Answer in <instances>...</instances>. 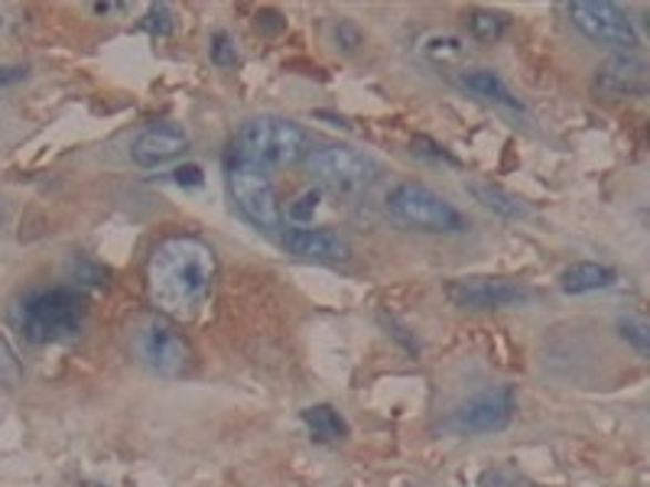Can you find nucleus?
<instances>
[{
  "label": "nucleus",
  "mask_w": 650,
  "mask_h": 487,
  "mask_svg": "<svg viewBox=\"0 0 650 487\" xmlns=\"http://www.w3.org/2000/svg\"><path fill=\"white\" fill-rule=\"evenodd\" d=\"M215 250L193 235H173L153 247L147 263L151 302L166 319H189L215 287Z\"/></svg>",
  "instance_id": "f257e3e1"
},
{
  "label": "nucleus",
  "mask_w": 650,
  "mask_h": 487,
  "mask_svg": "<svg viewBox=\"0 0 650 487\" xmlns=\"http://www.w3.org/2000/svg\"><path fill=\"white\" fill-rule=\"evenodd\" d=\"M13 329L30 344H65L85 329V299L69 287H47L20 296L10 309Z\"/></svg>",
  "instance_id": "f03ea898"
},
{
  "label": "nucleus",
  "mask_w": 650,
  "mask_h": 487,
  "mask_svg": "<svg viewBox=\"0 0 650 487\" xmlns=\"http://www.w3.org/2000/svg\"><path fill=\"white\" fill-rule=\"evenodd\" d=\"M231 149L238 163H250L260 169L293 166L306 163V156L312 153V137L302 124L283 114H257L241 124Z\"/></svg>",
  "instance_id": "7ed1b4c3"
},
{
  "label": "nucleus",
  "mask_w": 650,
  "mask_h": 487,
  "mask_svg": "<svg viewBox=\"0 0 650 487\" xmlns=\"http://www.w3.org/2000/svg\"><path fill=\"white\" fill-rule=\"evenodd\" d=\"M306 173L316 179L319 193H329L336 198H358L378 179V163L364 149H354L349 144H329L306 156Z\"/></svg>",
  "instance_id": "20e7f679"
},
{
  "label": "nucleus",
  "mask_w": 650,
  "mask_h": 487,
  "mask_svg": "<svg viewBox=\"0 0 650 487\" xmlns=\"http://www.w3.org/2000/svg\"><path fill=\"white\" fill-rule=\"evenodd\" d=\"M388 215L403 228L426 231V235H462L468 228L465 215L450 198L420 183H398L388 193Z\"/></svg>",
  "instance_id": "39448f33"
},
{
  "label": "nucleus",
  "mask_w": 650,
  "mask_h": 487,
  "mask_svg": "<svg viewBox=\"0 0 650 487\" xmlns=\"http://www.w3.org/2000/svg\"><path fill=\"white\" fill-rule=\"evenodd\" d=\"M225 186H228L235 208L248 218L257 231L274 235L283 225V208L277 201V189H274L267 169L235 159V163H228Z\"/></svg>",
  "instance_id": "423d86ee"
},
{
  "label": "nucleus",
  "mask_w": 650,
  "mask_h": 487,
  "mask_svg": "<svg viewBox=\"0 0 650 487\" xmlns=\"http://www.w3.org/2000/svg\"><path fill=\"white\" fill-rule=\"evenodd\" d=\"M131 348L137 361L156 377H179L189 364V344L186 339L159 315H147L137 322Z\"/></svg>",
  "instance_id": "0eeeda50"
},
{
  "label": "nucleus",
  "mask_w": 650,
  "mask_h": 487,
  "mask_svg": "<svg viewBox=\"0 0 650 487\" xmlns=\"http://www.w3.org/2000/svg\"><path fill=\"white\" fill-rule=\"evenodd\" d=\"M572 27L589 37L592 43L601 46H615L621 52H634L638 49V30H634V20L618 7V3H608V0H576L566 7Z\"/></svg>",
  "instance_id": "6e6552de"
},
{
  "label": "nucleus",
  "mask_w": 650,
  "mask_h": 487,
  "mask_svg": "<svg viewBox=\"0 0 650 487\" xmlns=\"http://www.w3.org/2000/svg\"><path fill=\"white\" fill-rule=\"evenodd\" d=\"M517 410L514 390L510 387H485L462 400L450 413V429L458 436H492L510 426Z\"/></svg>",
  "instance_id": "1a4fd4ad"
},
{
  "label": "nucleus",
  "mask_w": 650,
  "mask_h": 487,
  "mask_svg": "<svg viewBox=\"0 0 650 487\" xmlns=\"http://www.w3.org/2000/svg\"><path fill=\"white\" fill-rule=\"evenodd\" d=\"M592 89L608 101H628L644 97L650 92L648 62H641L634 52H615L601 59L592 72Z\"/></svg>",
  "instance_id": "9d476101"
},
{
  "label": "nucleus",
  "mask_w": 650,
  "mask_h": 487,
  "mask_svg": "<svg viewBox=\"0 0 650 487\" xmlns=\"http://www.w3.org/2000/svg\"><path fill=\"white\" fill-rule=\"evenodd\" d=\"M452 305L458 309H507V305H520L530 299V292L510 280H495V277H465V280H452L446 287Z\"/></svg>",
  "instance_id": "9b49d317"
},
{
  "label": "nucleus",
  "mask_w": 650,
  "mask_h": 487,
  "mask_svg": "<svg viewBox=\"0 0 650 487\" xmlns=\"http://www.w3.org/2000/svg\"><path fill=\"white\" fill-rule=\"evenodd\" d=\"M186 149H189V134L179 124H173V121H159V124H151L147 131H141L134 137L131 159L141 169H159L169 159L183 156Z\"/></svg>",
  "instance_id": "f8f14e48"
},
{
  "label": "nucleus",
  "mask_w": 650,
  "mask_h": 487,
  "mask_svg": "<svg viewBox=\"0 0 650 487\" xmlns=\"http://www.w3.org/2000/svg\"><path fill=\"white\" fill-rule=\"evenodd\" d=\"M283 250L300 257V260H319V263H349L351 244L329 228H290L283 238Z\"/></svg>",
  "instance_id": "ddd939ff"
},
{
  "label": "nucleus",
  "mask_w": 650,
  "mask_h": 487,
  "mask_svg": "<svg viewBox=\"0 0 650 487\" xmlns=\"http://www.w3.org/2000/svg\"><path fill=\"white\" fill-rule=\"evenodd\" d=\"M455 82H458V89H465L468 95L482 97L485 104H498L504 111L524 114L520 101L514 97V92L504 85V79H501L498 72H492V69H465V72H458Z\"/></svg>",
  "instance_id": "4468645a"
},
{
  "label": "nucleus",
  "mask_w": 650,
  "mask_h": 487,
  "mask_svg": "<svg viewBox=\"0 0 650 487\" xmlns=\"http://www.w3.org/2000/svg\"><path fill=\"white\" fill-rule=\"evenodd\" d=\"M465 193L472 195L482 208L495 211L498 218H507V221H520V218L530 215V205L524 198H517L514 193L501 189L488 179H465Z\"/></svg>",
  "instance_id": "2eb2a0df"
},
{
  "label": "nucleus",
  "mask_w": 650,
  "mask_h": 487,
  "mask_svg": "<svg viewBox=\"0 0 650 487\" xmlns=\"http://www.w3.org/2000/svg\"><path fill=\"white\" fill-rule=\"evenodd\" d=\"M618 273L605 263H592V260H582V263H572L559 273V290L566 296H586V292H599L615 287Z\"/></svg>",
  "instance_id": "dca6fc26"
},
{
  "label": "nucleus",
  "mask_w": 650,
  "mask_h": 487,
  "mask_svg": "<svg viewBox=\"0 0 650 487\" xmlns=\"http://www.w3.org/2000/svg\"><path fill=\"white\" fill-rule=\"evenodd\" d=\"M306 429H309V438L319 442V445H336L342 438H349V423L345 416L329 406V403H316V406H306L300 413Z\"/></svg>",
  "instance_id": "f3484780"
},
{
  "label": "nucleus",
  "mask_w": 650,
  "mask_h": 487,
  "mask_svg": "<svg viewBox=\"0 0 650 487\" xmlns=\"http://www.w3.org/2000/svg\"><path fill=\"white\" fill-rule=\"evenodd\" d=\"M468 30H472L475 40L495 43V40L504 37V30H507V17L495 13V10H475V13H468Z\"/></svg>",
  "instance_id": "a211bd4d"
},
{
  "label": "nucleus",
  "mask_w": 650,
  "mask_h": 487,
  "mask_svg": "<svg viewBox=\"0 0 650 487\" xmlns=\"http://www.w3.org/2000/svg\"><path fill=\"white\" fill-rule=\"evenodd\" d=\"M423 55L430 62H436V65H452V62H458L465 55V43L458 37H452V33H446V37H430L423 43Z\"/></svg>",
  "instance_id": "6ab92c4d"
},
{
  "label": "nucleus",
  "mask_w": 650,
  "mask_h": 487,
  "mask_svg": "<svg viewBox=\"0 0 650 487\" xmlns=\"http://www.w3.org/2000/svg\"><path fill=\"white\" fill-rule=\"evenodd\" d=\"M618 335L628 341L641 358L650 354V325L641 315H621L618 319Z\"/></svg>",
  "instance_id": "aec40b11"
},
{
  "label": "nucleus",
  "mask_w": 650,
  "mask_h": 487,
  "mask_svg": "<svg viewBox=\"0 0 650 487\" xmlns=\"http://www.w3.org/2000/svg\"><path fill=\"white\" fill-rule=\"evenodd\" d=\"M319 201H322V193H319V189H306V193H300L290 205H287L283 215H287L297 228H309L312 218H316V211H319Z\"/></svg>",
  "instance_id": "412c9836"
},
{
  "label": "nucleus",
  "mask_w": 650,
  "mask_h": 487,
  "mask_svg": "<svg viewBox=\"0 0 650 487\" xmlns=\"http://www.w3.org/2000/svg\"><path fill=\"white\" fill-rule=\"evenodd\" d=\"M208 59H211L218 69H231V65H238V49H235V40H231L225 30H215V33H211Z\"/></svg>",
  "instance_id": "4be33fe9"
},
{
  "label": "nucleus",
  "mask_w": 650,
  "mask_h": 487,
  "mask_svg": "<svg viewBox=\"0 0 650 487\" xmlns=\"http://www.w3.org/2000/svg\"><path fill=\"white\" fill-rule=\"evenodd\" d=\"M20 381H23V364H20L17 351L10 348V341L0 335V384L17 387Z\"/></svg>",
  "instance_id": "5701e85b"
},
{
  "label": "nucleus",
  "mask_w": 650,
  "mask_h": 487,
  "mask_svg": "<svg viewBox=\"0 0 650 487\" xmlns=\"http://www.w3.org/2000/svg\"><path fill=\"white\" fill-rule=\"evenodd\" d=\"M69 270H72V277H75V283H82V287H101V283H104V277H107L99 263H95V260H89V257H75Z\"/></svg>",
  "instance_id": "b1692460"
},
{
  "label": "nucleus",
  "mask_w": 650,
  "mask_h": 487,
  "mask_svg": "<svg viewBox=\"0 0 650 487\" xmlns=\"http://www.w3.org/2000/svg\"><path fill=\"white\" fill-rule=\"evenodd\" d=\"M413 156L420 159H430V163H450V166H458V159L446 153V146H440L430 137H413Z\"/></svg>",
  "instance_id": "393cba45"
},
{
  "label": "nucleus",
  "mask_w": 650,
  "mask_h": 487,
  "mask_svg": "<svg viewBox=\"0 0 650 487\" xmlns=\"http://www.w3.org/2000/svg\"><path fill=\"white\" fill-rule=\"evenodd\" d=\"M332 43L342 52H354V49L361 46V30L351 20H336L332 23Z\"/></svg>",
  "instance_id": "a878e982"
},
{
  "label": "nucleus",
  "mask_w": 650,
  "mask_h": 487,
  "mask_svg": "<svg viewBox=\"0 0 650 487\" xmlns=\"http://www.w3.org/2000/svg\"><path fill=\"white\" fill-rule=\"evenodd\" d=\"M147 30H151L153 37H166L169 30H173V10L166 7V3H156L151 7V13H147V23H144Z\"/></svg>",
  "instance_id": "bb28decb"
},
{
  "label": "nucleus",
  "mask_w": 650,
  "mask_h": 487,
  "mask_svg": "<svg viewBox=\"0 0 650 487\" xmlns=\"http://www.w3.org/2000/svg\"><path fill=\"white\" fill-rule=\"evenodd\" d=\"M482 487H524V481H520L514 472L498 468V472H485V475H482Z\"/></svg>",
  "instance_id": "cd10ccee"
},
{
  "label": "nucleus",
  "mask_w": 650,
  "mask_h": 487,
  "mask_svg": "<svg viewBox=\"0 0 650 487\" xmlns=\"http://www.w3.org/2000/svg\"><path fill=\"white\" fill-rule=\"evenodd\" d=\"M27 79H30V69L27 65H0V89L20 85Z\"/></svg>",
  "instance_id": "c85d7f7f"
},
{
  "label": "nucleus",
  "mask_w": 650,
  "mask_h": 487,
  "mask_svg": "<svg viewBox=\"0 0 650 487\" xmlns=\"http://www.w3.org/2000/svg\"><path fill=\"white\" fill-rule=\"evenodd\" d=\"M173 183L176 186H202V169L199 166H179L173 173Z\"/></svg>",
  "instance_id": "c756f323"
},
{
  "label": "nucleus",
  "mask_w": 650,
  "mask_h": 487,
  "mask_svg": "<svg viewBox=\"0 0 650 487\" xmlns=\"http://www.w3.org/2000/svg\"><path fill=\"white\" fill-rule=\"evenodd\" d=\"M3 215H7V208H3V201H0V225H3Z\"/></svg>",
  "instance_id": "7c9ffc66"
},
{
  "label": "nucleus",
  "mask_w": 650,
  "mask_h": 487,
  "mask_svg": "<svg viewBox=\"0 0 650 487\" xmlns=\"http://www.w3.org/2000/svg\"><path fill=\"white\" fill-rule=\"evenodd\" d=\"M89 487H101V485H89Z\"/></svg>",
  "instance_id": "2f4dec72"
}]
</instances>
